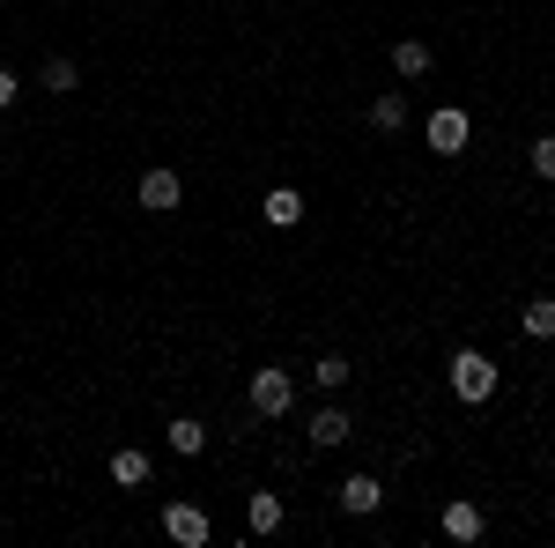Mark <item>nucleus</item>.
<instances>
[{"label": "nucleus", "mask_w": 555, "mask_h": 548, "mask_svg": "<svg viewBox=\"0 0 555 548\" xmlns=\"http://www.w3.org/2000/svg\"><path fill=\"white\" fill-rule=\"evenodd\" d=\"M452 393H460L467 408H481V400L496 393V364H489L481 348H460V356H452Z\"/></svg>", "instance_id": "nucleus-1"}, {"label": "nucleus", "mask_w": 555, "mask_h": 548, "mask_svg": "<svg viewBox=\"0 0 555 548\" xmlns=\"http://www.w3.org/2000/svg\"><path fill=\"white\" fill-rule=\"evenodd\" d=\"M423 133H429V149H437V156H460V149L474 141V119L460 112V104H444V112H429Z\"/></svg>", "instance_id": "nucleus-2"}, {"label": "nucleus", "mask_w": 555, "mask_h": 548, "mask_svg": "<svg viewBox=\"0 0 555 548\" xmlns=\"http://www.w3.org/2000/svg\"><path fill=\"white\" fill-rule=\"evenodd\" d=\"M289 400H297V379H289L282 364L253 371V408H259V416H289Z\"/></svg>", "instance_id": "nucleus-3"}, {"label": "nucleus", "mask_w": 555, "mask_h": 548, "mask_svg": "<svg viewBox=\"0 0 555 548\" xmlns=\"http://www.w3.org/2000/svg\"><path fill=\"white\" fill-rule=\"evenodd\" d=\"M164 534H171L178 548H201L208 541V511L201 505H164Z\"/></svg>", "instance_id": "nucleus-4"}, {"label": "nucleus", "mask_w": 555, "mask_h": 548, "mask_svg": "<svg viewBox=\"0 0 555 548\" xmlns=\"http://www.w3.org/2000/svg\"><path fill=\"white\" fill-rule=\"evenodd\" d=\"M178 201H185V186H178V170H149V178H141V208L171 215Z\"/></svg>", "instance_id": "nucleus-5"}, {"label": "nucleus", "mask_w": 555, "mask_h": 548, "mask_svg": "<svg viewBox=\"0 0 555 548\" xmlns=\"http://www.w3.org/2000/svg\"><path fill=\"white\" fill-rule=\"evenodd\" d=\"M378 505H385V489L371 482V474H348V482H341V511H356V519H371Z\"/></svg>", "instance_id": "nucleus-6"}, {"label": "nucleus", "mask_w": 555, "mask_h": 548, "mask_svg": "<svg viewBox=\"0 0 555 548\" xmlns=\"http://www.w3.org/2000/svg\"><path fill=\"white\" fill-rule=\"evenodd\" d=\"M259 208H267V222H274V230H289V222L304 215V193H297V186H274V193H267Z\"/></svg>", "instance_id": "nucleus-7"}, {"label": "nucleus", "mask_w": 555, "mask_h": 548, "mask_svg": "<svg viewBox=\"0 0 555 548\" xmlns=\"http://www.w3.org/2000/svg\"><path fill=\"white\" fill-rule=\"evenodd\" d=\"M481 526H489L481 505H444V534H452V541H481Z\"/></svg>", "instance_id": "nucleus-8"}, {"label": "nucleus", "mask_w": 555, "mask_h": 548, "mask_svg": "<svg viewBox=\"0 0 555 548\" xmlns=\"http://www.w3.org/2000/svg\"><path fill=\"white\" fill-rule=\"evenodd\" d=\"M112 482H119V489H141V482H149V453L119 445V453H112Z\"/></svg>", "instance_id": "nucleus-9"}, {"label": "nucleus", "mask_w": 555, "mask_h": 548, "mask_svg": "<svg viewBox=\"0 0 555 548\" xmlns=\"http://www.w3.org/2000/svg\"><path fill=\"white\" fill-rule=\"evenodd\" d=\"M311 445H319V453H334V445H348V416H341V408L311 416Z\"/></svg>", "instance_id": "nucleus-10"}, {"label": "nucleus", "mask_w": 555, "mask_h": 548, "mask_svg": "<svg viewBox=\"0 0 555 548\" xmlns=\"http://www.w3.org/2000/svg\"><path fill=\"white\" fill-rule=\"evenodd\" d=\"M518 327H526V341H555V296H533Z\"/></svg>", "instance_id": "nucleus-11"}, {"label": "nucleus", "mask_w": 555, "mask_h": 548, "mask_svg": "<svg viewBox=\"0 0 555 548\" xmlns=\"http://www.w3.org/2000/svg\"><path fill=\"white\" fill-rule=\"evenodd\" d=\"M392 67H400L408 82H415V75H429V44L423 38H400V44H392Z\"/></svg>", "instance_id": "nucleus-12"}, {"label": "nucleus", "mask_w": 555, "mask_h": 548, "mask_svg": "<svg viewBox=\"0 0 555 548\" xmlns=\"http://www.w3.org/2000/svg\"><path fill=\"white\" fill-rule=\"evenodd\" d=\"M38 82L52 89V97H67V89L82 82V75H75V60H60V52H52V60H44V67H38Z\"/></svg>", "instance_id": "nucleus-13"}, {"label": "nucleus", "mask_w": 555, "mask_h": 548, "mask_svg": "<svg viewBox=\"0 0 555 548\" xmlns=\"http://www.w3.org/2000/svg\"><path fill=\"white\" fill-rule=\"evenodd\" d=\"M201 445H208V430H201L193 416H178V422H171V453H178V460H193Z\"/></svg>", "instance_id": "nucleus-14"}, {"label": "nucleus", "mask_w": 555, "mask_h": 548, "mask_svg": "<svg viewBox=\"0 0 555 548\" xmlns=\"http://www.w3.org/2000/svg\"><path fill=\"white\" fill-rule=\"evenodd\" d=\"M371 127H378V133H400V127H408V104H400V97H378V104H371Z\"/></svg>", "instance_id": "nucleus-15"}, {"label": "nucleus", "mask_w": 555, "mask_h": 548, "mask_svg": "<svg viewBox=\"0 0 555 548\" xmlns=\"http://www.w3.org/2000/svg\"><path fill=\"white\" fill-rule=\"evenodd\" d=\"M282 526V497H253V534H274Z\"/></svg>", "instance_id": "nucleus-16"}, {"label": "nucleus", "mask_w": 555, "mask_h": 548, "mask_svg": "<svg viewBox=\"0 0 555 548\" xmlns=\"http://www.w3.org/2000/svg\"><path fill=\"white\" fill-rule=\"evenodd\" d=\"M319 385H348V356H319V371H311Z\"/></svg>", "instance_id": "nucleus-17"}, {"label": "nucleus", "mask_w": 555, "mask_h": 548, "mask_svg": "<svg viewBox=\"0 0 555 548\" xmlns=\"http://www.w3.org/2000/svg\"><path fill=\"white\" fill-rule=\"evenodd\" d=\"M533 178H555V141H533Z\"/></svg>", "instance_id": "nucleus-18"}, {"label": "nucleus", "mask_w": 555, "mask_h": 548, "mask_svg": "<svg viewBox=\"0 0 555 548\" xmlns=\"http://www.w3.org/2000/svg\"><path fill=\"white\" fill-rule=\"evenodd\" d=\"M15 89H23V82H15V75H8V67H0V112H8V104H15Z\"/></svg>", "instance_id": "nucleus-19"}]
</instances>
